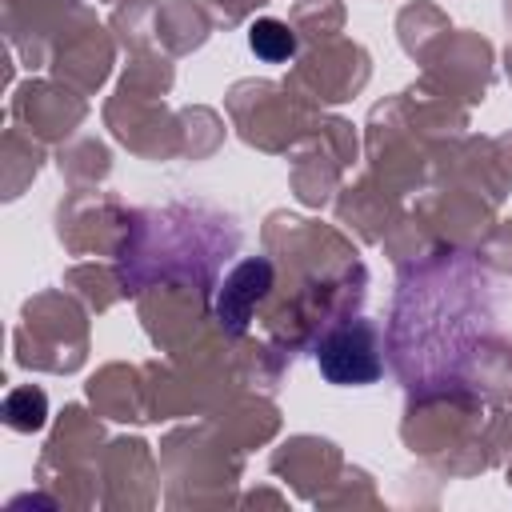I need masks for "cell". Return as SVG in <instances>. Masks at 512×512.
Here are the masks:
<instances>
[{
    "label": "cell",
    "instance_id": "obj_1",
    "mask_svg": "<svg viewBox=\"0 0 512 512\" xmlns=\"http://www.w3.org/2000/svg\"><path fill=\"white\" fill-rule=\"evenodd\" d=\"M320 372L332 384H372L380 376V356H376V332L364 320H352L336 328L332 336L320 340L316 348Z\"/></svg>",
    "mask_w": 512,
    "mask_h": 512
},
{
    "label": "cell",
    "instance_id": "obj_2",
    "mask_svg": "<svg viewBox=\"0 0 512 512\" xmlns=\"http://www.w3.org/2000/svg\"><path fill=\"white\" fill-rule=\"evenodd\" d=\"M268 288H272V264H268V260L252 256V260L236 264V272L224 280L220 300H216V316H220V324H224L228 332H244L248 316H252L256 304L268 296Z\"/></svg>",
    "mask_w": 512,
    "mask_h": 512
},
{
    "label": "cell",
    "instance_id": "obj_3",
    "mask_svg": "<svg viewBox=\"0 0 512 512\" xmlns=\"http://www.w3.org/2000/svg\"><path fill=\"white\" fill-rule=\"evenodd\" d=\"M248 44H252V52H256L260 60H268V64H280V60H288V56L296 52V36L288 32V24H280V20H272V16H264V20H256V24L248 28Z\"/></svg>",
    "mask_w": 512,
    "mask_h": 512
},
{
    "label": "cell",
    "instance_id": "obj_4",
    "mask_svg": "<svg viewBox=\"0 0 512 512\" xmlns=\"http://www.w3.org/2000/svg\"><path fill=\"white\" fill-rule=\"evenodd\" d=\"M4 412H8V424H12V428H24V432H28V428H40V424H44V392L20 388V392L8 396Z\"/></svg>",
    "mask_w": 512,
    "mask_h": 512
}]
</instances>
